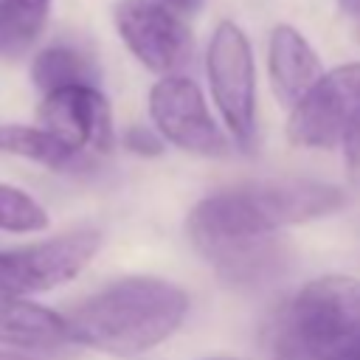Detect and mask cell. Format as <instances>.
Segmentation results:
<instances>
[{
  "label": "cell",
  "instance_id": "6da1fadb",
  "mask_svg": "<svg viewBox=\"0 0 360 360\" xmlns=\"http://www.w3.org/2000/svg\"><path fill=\"white\" fill-rule=\"evenodd\" d=\"M188 312V295L172 281L121 278L65 315L70 343L132 357L172 338Z\"/></svg>",
  "mask_w": 360,
  "mask_h": 360
},
{
  "label": "cell",
  "instance_id": "7a4b0ae2",
  "mask_svg": "<svg viewBox=\"0 0 360 360\" xmlns=\"http://www.w3.org/2000/svg\"><path fill=\"white\" fill-rule=\"evenodd\" d=\"M343 205V191L321 180H270L228 188L200 200L188 214V236L197 250L264 239L278 228L326 217Z\"/></svg>",
  "mask_w": 360,
  "mask_h": 360
},
{
  "label": "cell",
  "instance_id": "3957f363",
  "mask_svg": "<svg viewBox=\"0 0 360 360\" xmlns=\"http://www.w3.org/2000/svg\"><path fill=\"white\" fill-rule=\"evenodd\" d=\"M276 360H335L360 346V281L323 276L309 281L273 321Z\"/></svg>",
  "mask_w": 360,
  "mask_h": 360
},
{
  "label": "cell",
  "instance_id": "277c9868",
  "mask_svg": "<svg viewBox=\"0 0 360 360\" xmlns=\"http://www.w3.org/2000/svg\"><path fill=\"white\" fill-rule=\"evenodd\" d=\"M208 87L239 149H250L256 138V70L250 42L236 22H219L205 53Z\"/></svg>",
  "mask_w": 360,
  "mask_h": 360
},
{
  "label": "cell",
  "instance_id": "5b68a950",
  "mask_svg": "<svg viewBox=\"0 0 360 360\" xmlns=\"http://www.w3.org/2000/svg\"><path fill=\"white\" fill-rule=\"evenodd\" d=\"M101 248L98 231H70L37 245L0 250V292L28 295L68 284Z\"/></svg>",
  "mask_w": 360,
  "mask_h": 360
},
{
  "label": "cell",
  "instance_id": "8992f818",
  "mask_svg": "<svg viewBox=\"0 0 360 360\" xmlns=\"http://www.w3.org/2000/svg\"><path fill=\"white\" fill-rule=\"evenodd\" d=\"M115 28L132 56L155 73L177 76L194 56V39L186 22L158 0H118Z\"/></svg>",
  "mask_w": 360,
  "mask_h": 360
},
{
  "label": "cell",
  "instance_id": "52a82bcc",
  "mask_svg": "<svg viewBox=\"0 0 360 360\" xmlns=\"http://www.w3.org/2000/svg\"><path fill=\"white\" fill-rule=\"evenodd\" d=\"M360 115V62L323 73L292 107L287 138L304 149L338 146L346 127Z\"/></svg>",
  "mask_w": 360,
  "mask_h": 360
},
{
  "label": "cell",
  "instance_id": "ba28073f",
  "mask_svg": "<svg viewBox=\"0 0 360 360\" xmlns=\"http://www.w3.org/2000/svg\"><path fill=\"white\" fill-rule=\"evenodd\" d=\"M149 115L169 143L202 158L228 155V138L188 76H163L149 90Z\"/></svg>",
  "mask_w": 360,
  "mask_h": 360
},
{
  "label": "cell",
  "instance_id": "9c48e42d",
  "mask_svg": "<svg viewBox=\"0 0 360 360\" xmlns=\"http://www.w3.org/2000/svg\"><path fill=\"white\" fill-rule=\"evenodd\" d=\"M39 124L73 152H110L115 141L110 101L93 84H73L45 93L39 104Z\"/></svg>",
  "mask_w": 360,
  "mask_h": 360
},
{
  "label": "cell",
  "instance_id": "30bf717a",
  "mask_svg": "<svg viewBox=\"0 0 360 360\" xmlns=\"http://www.w3.org/2000/svg\"><path fill=\"white\" fill-rule=\"evenodd\" d=\"M267 70L281 104L295 107L323 76L321 59L307 37L292 25H276L267 45Z\"/></svg>",
  "mask_w": 360,
  "mask_h": 360
},
{
  "label": "cell",
  "instance_id": "8fae6325",
  "mask_svg": "<svg viewBox=\"0 0 360 360\" xmlns=\"http://www.w3.org/2000/svg\"><path fill=\"white\" fill-rule=\"evenodd\" d=\"M200 256H205L217 267L225 284H236L245 290L273 284L287 270V259H290L287 248L276 236L214 245L200 250Z\"/></svg>",
  "mask_w": 360,
  "mask_h": 360
},
{
  "label": "cell",
  "instance_id": "7c38bea8",
  "mask_svg": "<svg viewBox=\"0 0 360 360\" xmlns=\"http://www.w3.org/2000/svg\"><path fill=\"white\" fill-rule=\"evenodd\" d=\"M65 343H70L65 315L20 295L0 292V346L53 352Z\"/></svg>",
  "mask_w": 360,
  "mask_h": 360
},
{
  "label": "cell",
  "instance_id": "4fadbf2b",
  "mask_svg": "<svg viewBox=\"0 0 360 360\" xmlns=\"http://www.w3.org/2000/svg\"><path fill=\"white\" fill-rule=\"evenodd\" d=\"M0 152L28 158L53 172H68V169L82 166V152H73L70 146H65L59 138H53L42 127L0 124Z\"/></svg>",
  "mask_w": 360,
  "mask_h": 360
},
{
  "label": "cell",
  "instance_id": "5bb4252c",
  "mask_svg": "<svg viewBox=\"0 0 360 360\" xmlns=\"http://www.w3.org/2000/svg\"><path fill=\"white\" fill-rule=\"evenodd\" d=\"M31 82L42 93H51L59 87H73V84H93L96 87L98 68L87 53H82L70 45H51L34 56Z\"/></svg>",
  "mask_w": 360,
  "mask_h": 360
},
{
  "label": "cell",
  "instance_id": "9a60e30c",
  "mask_svg": "<svg viewBox=\"0 0 360 360\" xmlns=\"http://www.w3.org/2000/svg\"><path fill=\"white\" fill-rule=\"evenodd\" d=\"M45 228H48L45 208L22 188L0 183V231L31 233V231H45Z\"/></svg>",
  "mask_w": 360,
  "mask_h": 360
},
{
  "label": "cell",
  "instance_id": "2e32d148",
  "mask_svg": "<svg viewBox=\"0 0 360 360\" xmlns=\"http://www.w3.org/2000/svg\"><path fill=\"white\" fill-rule=\"evenodd\" d=\"M0 8L6 11V17L11 20V25L17 28V34L31 45L51 11V0H0Z\"/></svg>",
  "mask_w": 360,
  "mask_h": 360
},
{
  "label": "cell",
  "instance_id": "e0dca14e",
  "mask_svg": "<svg viewBox=\"0 0 360 360\" xmlns=\"http://www.w3.org/2000/svg\"><path fill=\"white\" fill-rule=\"evenodd\" d=\"M340 143H343V155H346V166H349L352 177L360 180V115L346 127Z\"/></svg>",
  "mask_w": 360,
  "mask_h": 360
},
{
  "label": "cell",
  "instance_id": "ac0fdd59",
  "mask_svg": "<svg viewBox=\"0 0 360 360\" xmlns=\"http://www.w3.org/2000/svg\"><path fill=\"white\" fill-rule=\"evenodd\" d=\"M124 143L132 149V152H138V155H160V138L152 132V129H146V127H132V129H127V135H124Z\"/></svg>",
  "mask_w": 360,
  "mask_h": 360
},
{
  "label": "cell",
  "instance_id": "d6986e66",
  "mask_svg": "<svg viewBox=\"0 0 360 360\" xmlns=\"http://www.w3.org/2000/svg\"><path fill=\"white\" fill-rule=\"evenodd\" d=\"M22 51H28V42L17 34V28L11 25L6 11L0 8V56H20Z\"/></svg>",
  "mask_w": 360,
  "mask_h": 360
},
{
  "label": "cell",
  "instance_id": "ffe728a7",
  "mask_svg": "<svg viewBox=\"0 0 360 360\" xmlns=\"http://www.w3.org/2000/svg\"><path fill=\"white\" fill-rule=\"evenodd\" d=\"M158 3H163L172 11H186V14H191V11H197L202 6V0H158Z\"/></svg>",
  "mask_w": 360,
  "mask_h": 360
},
{
  "label": "cell",
  "instance_id": "44dd1931",
  "mask_svg": "<svg viewBox=\"0 0 360 360\" xmlns=\"http://www.w3.org/2000/svg\"><path fill=\"white\" fill-rule=\"evenodd\" d=\"M338 6H340L349 17H357V20H360V0H338Z\"/></svg>",
  "mask_w": 360,
  "mask_h": 360
},
{
  "label": "cell",
  "instance_id": "7402d4cb",
  "mask_svg": "<svg viewBox=\"0 0 360 360\" xmlns=\"http://www.w3.org/2000/svg\"><path fill=\"white\" fill-rule=\"evenodd\" d=\"M0 360H39V357L22 354V352H0Z\"/></svg>",
  "mask_w": 360,
  "mask_h": 360
},
{
  "label": "cell",
  "instance_id": "603a6c76",
  "mask_svg": "<svg viewBox=\"0 0 360 360\" xmlns=\"http://www.w3.org/2000/svg\"><path fill=\"white\" fill-rule=\"evenodd\" d=\"M335 360H360V346H357V349H349L346 354H340V357H335Z\"/></svg>",
  "mask_w": 360,
  "mask_h": 360
},
{
  "label": "cell",
  "instance_id": "cb8c5ba5",
  "mask_svg": "<svg viewBox=\"0 0 360 360\" xmlns=\"http://www.w3.org/2000/svg\"><path fill=\"white\" fill-rule=\"evenodd\" d=\"M357 39H360V25H357Z\"/></svg>",
  "mask_w": 360,
  "mask_h": 360
}]
</instances>
